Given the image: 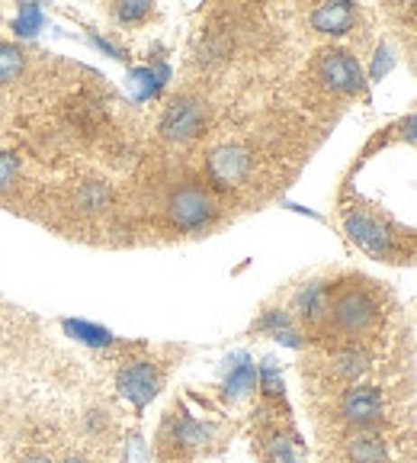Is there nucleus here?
Here are the masks:
<instances>
[{
  "label": "nucleus",
  "instance_id": "obj_1",
  "mask_svg": "<svg viewBox=\"0 0 417 463\" xmlns=\"http://www.w3.org/2000/svg\"><path fill=\"white\" fill-rule=\"evenodd\" d=\"M331 316L334 328L344 335H363L366 328H373V322L379 318V303L373 299V293L360 287L340 289L338 297L331 299Z\"/></svg>",
  "mask_w": 417,
  "mask_h": 463
},
{
  "label": "nucleus",
  "instance_id": "obj_2",
  "mask_svg": "<svg viewBox=\"0 0 417 463\" xmlns=\"http://www.w3.org/2000/svg\"><path fill=\"white\" fill-rule=\"evenodd\" d=\"M216 213L218 210H216V203H212V196L202 187H196V184H183V187L173 190L171 200H167V219L181 232L206 229V225L216 219Z\"/></svg>",
  "mask_w": 417,
  "mask_h": 463
},
{
  "label": "nucleus",
  "instance_id": "obj_3",
  "mask_svg": "<svg viewBox=\"0 0 417 463\" xmlns=\"http://www.w3.org/2000/svg\"><path fill=\"white\" fill-rule=\"evenodd\" d=\"M315 71L321 78V84L334 94H360L366 87V78H363L360 61L344 49H324L315 61Z\"/></svg>",
  "mask_w": 417,
  "mask_h": 463
},
{
  "label": "nucleus",
  "instance_id": "obj_4",
  "mask_svg": "<svg viewBox=\"0 0 417 463\" xmlns=\"http://www.w3.org/2000/svg\"><path fill=\"white\" fill-rule=\"evenodd\" d=\"M206 171L216 187L235 190V187H241V184L247 181V174H251V152H247L245 145L225 142L208 152Z\"/></svg>",
  "mask_w": 417,
  "mask_h": 463
},
{
  "label": "nucleus",
  "instance_id": "obj_5",
  "mask_svg": "<svg viewBox=\"0 0 417 463\" xmlns=\"http://www.w3.org/2000/svg\"><path fill=\"white\" fill-rule=\"evenodd\" d=\"M206 129V107L196 97H177L161 116V132L171 142H190Z\"/></svg>",
  "mask_w": 417,
  "mask_h": 463
},
{
  "label": "nucleus",
  "instance_id": "obj_6",
  "mask_svg": "<svg viewBox=\"0 0 417 463\" xmlns=\"http://www.w3.org/2000/svg\"><path fill=\"white\" fill-rule=\"evenodd\" d=\"M116 386L123 392V399H129L135 409H144L154 396L161 392V373L154 370V364L148 361H132L119 370Z\"/></svg>",
  "mask_w": 417,
  "mask_h": 463
},
{
  "label": "nucleus",
  "instance_id": "obj_7",
  "mask_svg": "<svg viewBox=\"0 0 417 463\" xmlns=\"http://www.w3.org/2000/svg\"><path fill=\"white\" fill-rule=\"evenodd\" d=\"M382 412H385V399L375 386H350L340 399V415L357 428L375 425Z\"/></svg>",
  "mask_w": 417,
  "mask_h": 463
},
{
  "label": "nucleus",
  "instance_id": "obj_8",
  "mask_svg": "<svg viewBox=\"0 0 417 463\" xmlns=\"http://www.w3.org/2000/svg\"><path fill=\"white\" fill-rule=\"evenodd\" d=\"M347 460L350 463H389V444L369 428H360L347 438Z\"/></svg>",
  "mask_w": 417,
  "mask_h": 463
},
{
  "label": "nucleus",
  "instance_id": "obj_9",
  "mask_svg": "<svg viewBox=\"0 0 417 463\" xmlns=\"http://www.w3.org/2000/svg\"><path fill=\"white\" fill-rule=\"evenodd\" d=\"M353 20H357V10H353V4H347V0L321 4V7L311 10V26H315L318 33H328V36H344V33H350Z\"/></svg>",
  "mask_w": 417,
  "mask_h": 463
},
{
  "label": "nucleus",
  "instance_id": "obj_10",
  "mask_svg": "<svg viewBox=\"0 0 417 463\" xmlns=\"http://www.w3.org/2000/svg\"><path fill=\"white\" fill-rule=\"evenodd\" d=\"M257 386V367L247 354H231L225 361V396L241 399Z\"/></svg>",
  "mask_w": 417,
  "mask_h": 463
},
{
  "label": "nucleus",
  "instance_id": "obj_11",
  "mask_svg": "<svg viewBox=\"0 0 417 463\" xmlns=\"http://www.w3.org/2000/svg\"><path fill=\"white\" fill-rule=\"evenodd\" d=\"M295 309L305 322H321L331 309V299H328V287L324 283H309V287L299 289V297H295Z\"/></svg>",
  "mask_w": 417,
  "mask_h": 463
},
{
  "label": "nucleus",
  "instance_id": "obj_12",
  "mask_svg": "<svg viewBox=\"0 0 417 463\" xmlns=\"http://www.w3.org/2000/svg\"><path fill=\"white\" fill-rule=\"evenodd\" d=\"M61 328H65L68 338L80 341V345H87V347H109L116 341L109 328L94 326V322H84V318H65Z\"/></svg>",
  "mask_w": 417,
  "mask_h": 463
},
{
  "label": "nucleus",
  "instance_id": "obj_13",
  "mask_svg": "<svg viewBox=\"0 0 417 463\" xmlns=\"http://www.w3.org/2000/svg\"><path fill=\"white\" fill-rule=\"evenodd\" d=\"M331 370L340 380H357V376H363L369 370V354L357 345L340 347L338 354L331 357Z\"/></svg>",
  "mask_w": 417,
  "mask_h": 463
},
{
  "label": "nucleus",
  "instance_id": "obj_14",
  "mask_svg": "<svg viewBox=\"0 0 417 463\" xmlns=\"http://www.w3.org/2000/svg\"><path fill=\"white\" fill-rule=\"evenodd\" d=\"M113 200L107 184L100 181H90V184H80L78 194H74V210L78 213H103Z\"/></svg>",
  "mask_w": 417,
  "mask_h": 463
},
{
  "label": "nucleus",
  "instance_id": "obj_15",
  "mask_svg": "<svg viewBox=\"0 0 417 463\" xmlns=\"http://www.w3.org/2000/svg\"><path fill=\"white\" fill-rule=\"evenodd\" d=\"M45 26V14L39 4H20L16 7V16H14V36L20 39H32L39 36Z\"/></svg>",
  "mask_w": 417,
  "mask_h": 463
},
{
  "label": "nucleus",
  "instance_id": "obj_16",
  "mask_svg": "<svg viewBox=\"0 0 417 463\" xmlns=\"http://www.w3.org/2000/svg\"><path fill=\"white\" fill-rule=\"evenodd\" d=\"M257 326L260 328H270V332H273V338L283 341V345H289V347H299V345H302V341H299V332H292V318H289L286 312H280V309L266 312V316L260 318Z\"/></svg>",
  "mask_w": 417,
  "mask_h": 463
},
{
  "label": "nucleus",
  "instance_id": "obj_17",
  "mask_svg": "<svg viewBox=\"0 0 417 463\" xmlns=\"http://www.w3.org/2000/svg\"><path fill=\"white\" fill-rule=\"evenodd\" d=\"M23 68H26V55L20 45L0 43V84H14L23 74Z\"/></svg>",
  "mask_w": 417,
  "mask_h": 463
},
{
  "label": "nucleus",
  "instance_id": "obj_18",
  "mask_svg": "<svg viewBox=\"0 0 417 463\" xmlns=\"http://www.w3.org/2000/svg\"><path fill=\"white\" fill-rule=\"evenodd\" d=\"M266 457H270V463H305L302 448L292 438H286V434H273L266 441Z\"/></svg>",
  "mask_w": 417,
  "mask_h": 463
},
{
  "label": "nucleus",
  "instance_id": "obj_19",
  "mask_svg": "<svg viewBox=\"0 0 417 463\" xmlns=\"http://www.w3.org/2000/svg\"><path fill=\"white\" fill-rule=\"evenodd\" d=\"M148 14H152V4H144V0H125V4L116 7V20H123V23H138Z\"/></svg>",
  "mask_w": 417,
  "mask_h": 463
},
{
  "label": "nucleus",
  "instance_id": "obj_20",
  "mask_svg": "<svg viewBox=\"0 0 417 463\" xmlns=\"http://www.w3.org/2000/svg\"><path fill=\"white\" fill-rule=\"evenodd\" d=\"M177 441L181 444H202L208 438V431L199 425V421H193V419H181V425H177Z\"/></svg>",
  "mask_w": 417,
  "mask_h": 463
},
{
  "label": "nucleus",
  "instance_id": "obj_21",
  "mask_svg": "<svg viewBox=\"0 0 417 463\" xmlns=\"http://www.w3.org/2000/svg\"><path fill=\"white\" fill-rule=\"evenodd\" d=\"M260 383H264V392H270V396H280L283 392V376L280 370H276V361H264V367H260Z\"/></svg>",
  "mask_w": 417,
  "mask_h": 463
},
{
  "label": "nucleus",
  "instance_id": "obj_22",
  "mask_svg": "<svg viewBox=\"0 0 417 463\" xmlns=\"http://www.w3.org/2000/svg\"><path fill=\"white\" fill-rule=\"evenodd\" d=\"M16 174H20V161H16L10 152H0V194L14 187Z\"/></svg>",
  "mask_w": 417,
  "mask_h": 463
},
{
  "label": "nucleus",
  "instance_id": "obj_23",
  "mask_svg": "<svg viewBox=\"0 0 417 463\" xmlns=\"http://www.w3.org/2000/svg\"><path fill=\"white\" fill-rule=\"evenodd\" d=\"M90 43H94L97 49H103V52H107V55H113V58H123V52L116 49L113 43H107V39H100V36H90Z\"/></svg>",
  "mask_w": 417,
  "mask_h": 463
},
{
  "label": "nucleus",
  "instance_id": "obj_24",
  "mask_svg": "<svg viewBox=\"0 0 417 463\" xmlns=\"http://www.w3.org/2000/svg\"><path fill=\"white\" fill-rule=\"evenodd\" d=\"M23 463H49L45 457H29V460H23Z\"/></svg>",
  "mask_w": 417,
  "mask_h": 463
},
{
  "label": "nucleus",
  "instance_id": "obj_25",
  "mask_svg": "<svg viewBox=\"0 0 417 463\" xmlns=\"http://www.w3.org/2000/svg\"><path fill=\"white\" fill-rule=\"evenodd\" d=\"M61 463H87V460H80V457H65Z\"/></svg>",
  "mask_w": 417,
  "mask_h": 463
}]
</instances>
